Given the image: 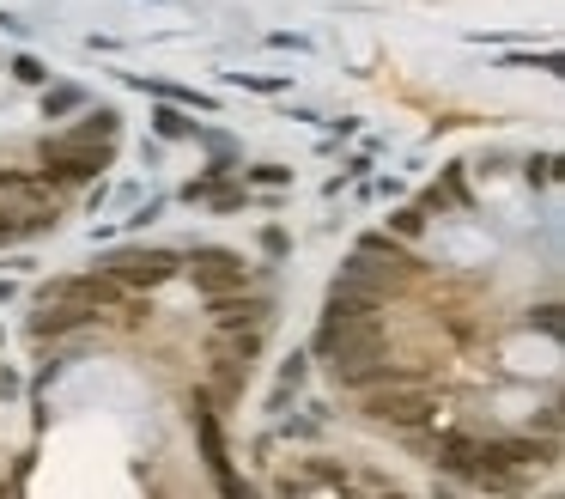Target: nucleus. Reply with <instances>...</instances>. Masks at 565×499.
Segmentation results:
<instances>
[{"label":"nucleus","mask_w":565,"mask_h":499,"mask_svg":"<svg viewBox=\"0 0 565 499\" xmlns=\"http://www.w3.org/2000/svg\"><path fill=\"white\" fill-rule=\"evenodd\" d=\"M365 420L377 426H401V433H420L426 420H438V396L420 378H389L365 390Z\"/></svg>","instance_id":"obj_1"},{"label":"nucleus","mask_w":565,"mask_h":499,"mask_svg":"<svg viewBox=\"0 0 565 499\" xmlns=\"http://www.w3.org/2000/svg\"><path fill=\"white\" fill-rule=\"evenodd\" d=\"M110 159H116V140H73V134H49L43 140L49 183H92V177H104Z\"/></svg>","instance_id":"obj_2"},{"label":"nucleus","mask_w":565,"mask_h":499,"mask_svg":"<svg viewBox=\"0 0 565 499\" xmlns=\"http://www.w3.org/2000/svg\"><path fill=\"white\" fill-rule=\"evenodd\" d=\"M98 274H110L128 293H152L171 274H183V256L177 250H110V256H98Z\"/></svg>","instance_id":"obj_3"},{"label":"nucleus","mask_w":565,"mask_h":499,"mask_svg":"<svg viewBox=\"0 0 565 499\" xmlns=\"http://www.w3.org/2000/svg\"><path fill=\"white\" fill-rule=\"evenodd\" d=\"M189 420H195V439H201V463H207V475L219 481V493H244V481L231 475V451H225V426H219V408H213L207 396H195Z\"/></svg>","instance_id":"obj_4"},{"label":"nucleus","mask_w":565,"mask_h":499,"mask_svg":"<svg viewBox=\"0 0 565 499\" xmlns=\"http://www.w3.org/2000/svg\"><path fill=\"white\" fill-rule=\"evenodd\" d=\"M189 274H195V287L207 293V299H219V293H237L250 280V268H244V256L237 250H219V244H207V250H195V262H183Z\"/></svg>","instance_id":"obj_5"},{"label":"nucleus","mask_w":565,"mask_h":499,"mask_svg":"<svg viewBox=\"0 0 565 499\" xmlns=\"http://www.w3.org/2000/svg\"><path fill=\"white\" fill-rule=\"evenodd\" d=\"M268 317H274V305L268 299H237V293H219L213 299V329H268Z\"/></svg>","instance_id":"obj_6"},{"label":"nucleus","mask_w":565,"mask_h":499,"mask_svg":"<svg viewBox=\"0 0 565 499\" xmlns=\"http://www.w3.org/2000/svg\"><path fill=\"white\" fill-rule=\"evenodd\" d=\"M347 487V469H335V463H304V469H292V475H280V493H341Z\"/></svg>","instance_id":"obj_7"},{"label":"nucleus","mask_w":565,"mask_h":499,"mask_svg":"<svg viewBox=\"0 0 565 499\" xmlns=\"http://www.w3.org/2000/svg\"><path fill=\"white\" fill-rule=\"evenodd\" d=\"M61 134H73V140H116L122 134V116L116 110H86L73 128H61Z\"/></svg>","instance_id":"obj_8"},{"label":"nucleus","mask_w":565,"mask_h":499,"mask_svg":"<svg viewBox=\"0 0 565 499\" xmlns=\"http://www.w3.org/2000/svg\"><path fill=\"white\" fill-rule=\"evenodd\" d=\"M128 86H140V92H158V98H171V104H195V110H219L207 92H189V86H165V80H146V74H128Z\"/></svg>","instance_id":"obj_9"},{"label":"nucleus","mask_w":565,"mask_h":499,"mask_svg":"<svg viewBox=\"0 0 565 499\" xmlns=\"http://www.w3.org/2000/svg\"><path fill=\"white\" fill-rule=\"evenodd\" d=\"M420 232H426V207H420V201H408V207L389 213V238H395V244H414Z\"/></svg>","instance_id":"obj_10"},{"label":"nucleus","mask_w":565,"mask_h":499,"mask_svg":"<svg viewBox=\"0 0 565 499\" xmlns=\"http://www.w3.org/2000/svg\"><path fill=\"white\" fill-rule=\"evenodd\" d=\"M152 128L165 134V140H201V122H189L177 104H165V110H152Z\"/></svg>","instance_id":"obj_11"},{"label":"nucleus","mask_w":565,"mask_h":499,"mask_svg":"<svg viewBox=\"0 0 565 499\" xmlns=\"http://www.w3.org/2000/svg\"><path fill=\"white\" fill-rule=\"evenodd\" d=\"M73 104H86V92H79V86H55V92H43V116H61V110H73Z\"/></svg>","instance_id":"obj_12"},{"label":"nucleus","mask_w":565,"mask_h":499,"mask_svg":"<svg viewBox=\"0 0 565 499\" xmlns=\"http://www.w3.org/2000/svg\"><path fill=\"white\" fill-rule=\"evenodd\" d=\"M231 86H250V92H286V74H231Z\"/></svg>","instance_id":"obj_13"},{"label":"nucleus","mask_w":565,"mask_h":499,"mask_svg":"<svg viewBox=\"0 0 565 499\" xmlns=\"http://www.w3.org/2000/svg\"><path fill=\"white\" fill-rule=\"evenodd\" d=\"M13 74H19L25 86H49V67H43L37 55H19V61H13Z\"/></svg>","instance_id":"obj_14"},{"label":"nucleus","mask_w":565,"mask_h":499,"mask_svg":"<svg viewBox=\"0 0 565 499\" xmlns=\"http://www.w3.org/2000/svg\"><path fill=\"white\" fill-rule=\"evenodd\" d=\"M244 183H292L286 165H244Z\"/></svg>","instance_id":"obj_15"},{"label":"nucleus","mask_w":565,"mask_h":499,"mask_svg":"<svg viewBox=\"0 0 565 499\" xmlns=\"http://www.w3.org/2000/svg\"><path fill=\"white\" fill-rule=\"evenodd\" d=\"M505 67H547V74H559V49H547V55H505Z\"/></svg>","instance_id":"obj_16"},{"label":"nucleus","mask_w":565,"mask_h":499,"mask_svg":"<svg viewBox=\"0 0 565 499\" xmlns=\"http://www.w3.org/2000/svg\"><path fill=\"white\" fill-rule=\"evenodd\" d=\"M529 323H541V329H547V335H559V305H541V317H535V311H529Z\"/></svg>","instance_id":"obj_17"},{"label":"nucleus","mask_w":565,"mask_h":499,"mask_svg":"<svg viewBox=\"0 0 565 499\" xmlns=\"http://www.w3.org/2000/svg\"><path fill=\"white\" fill-rule=\"evenodd\" d=\"M0 31H19V19H13V13H0Z\"/></svg>","instance_id":"obj_18"}]
</instances>
